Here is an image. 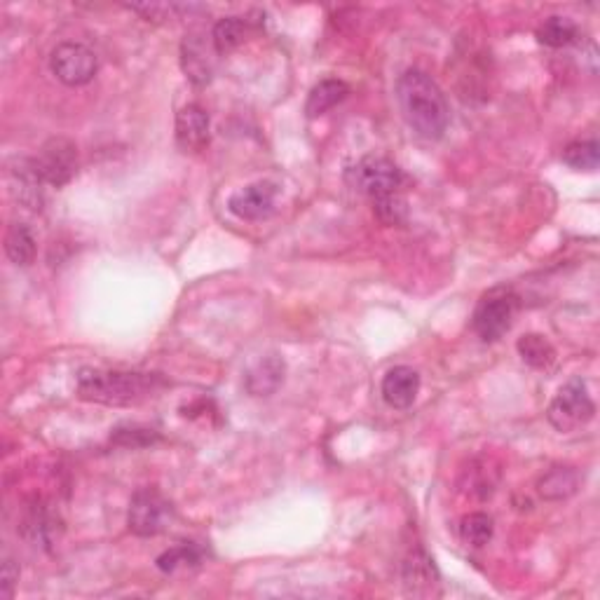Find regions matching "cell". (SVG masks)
<instances>
[{
	"label": "cell",
	"instance_id": "d4e9b609",
	"mask_svg": "<svg viewBox=\"0 0 600 600\" xmlns=\"http://www.w3.org/2000/svg\"><path fill=\"white\" fill-rule=\"evenodd\" d=\"M202 561V551L195 544L183 542L179 547L165 551V554L158 556V568L162 572H176L181 568H197Z\"/></svg>",
	"mask_w": 600,
	"mask_h": 600
},
{
	"label": "cell",
	"instance_id": "30bf717a",
	"mask_svg": "<svg viewBox=\"0 0 600 600\" xmlns=\"http://www.w3.org/2000/svg\"><path fill=\"white\" fill-rule=\"evenodd\" d=\"M216 54L214 45H207V38L202 33H190V36L183 38L181 43V66L186 75L190 78V83L195 85H207L214 75V57Z\"/></svg>",
	"mask_w": 600,
	"mask_h": 600
},
{
	"label": "cell",
	"instance_id": "5b68a950",
	"mask_svg": "<svg viewBox=\"0 0 600 600\" xmlns=\"http://www.w3.org/2000/svg\"><path fill=\"white\" fill-rule=\"evenodd\" d=\"M596 415V404L589 397L586 383L582 378H572L565 383L551 401L547 418L558 432H575V429L589 425Z\"/></svg>",
	"mask_w": 600,
	"mask_h": 600
},
{
	"label": "cell",
	"instance_id": "6da1fadb",
	"mask_svg": "<svg viewBox=\"0 0 600 600\" xmlns=\"http://www.w3.org/2000/svg\"><path fill=\"white\" fill-rule=\"evenodd\" d=\"M399 108L415 134L427 141H439L450 125L446 94L425 71L408 68L397 83Z\"/></svg>",
	"mask_w": 600,
	"mask_h": 600
},
{
	"label": "cell",
	"instance_id": "83f0119b",
	"mask_svg": "<svg viewBox=\"0 0 600 600\" xmlns=\"http://www.w3.org/2000/svg\"><path fill=\"white\" fill-rule=\"evenodd\" d=\"M17 582H19V565L12 561V558H5L3 570H0V596L12 598Z\"/></svg>",
	"mask_w": 600,
	"mask_h": 600
},
{
	"label": "cell",
	"instance_id": "4316f807",
	"mask_svg": "<svg viewBox=\"0 0 600 600\" xmlns=\"http://www.w3.org/2000/svg\"><path fill=\"white\" fill-rule=\"evenodd\" d=\"M375 204V214H378V218L387 225H399L404 223L406 218V200L401 195H392V197H385V200H378L373 202Z\"/></svg>",
	"mask_w": 600,
	"mask_h": 600
},
{
	"label": "cell",
	"instance_id": "52a82bcc",
	"mask_svg": "<svg viewBox=\"0 0 600 600\" xmlns=\"http://www.w3.org/2000/svg\"><path fill=\"white\" fill-rule=\"evenodd\" d=\"M31 160L45 186L64 188L78 174V148L64 136H54V139L45 141L36 158Z\"/></svg>",
	"mask_w": 600,
	"mask_h": 600
},
{
	"label": "cell",
	"instance_id": "ac0fdd59",
	"mask_svg": "<svg viewBox=\"0 0 600 600\" xmlns=\"http://www.w3.org/2000/svg\"><path fill=\"white\" fill-rule=\"evenodd\" d=\"M579 488V474L572 467H554L537 481V493L544 500H565Z\"/></svg>",
	"mask_w": 600,
	"mask_h": 600
},
{
	"label": "cell",
	"instance_id": "2e32d148",
	"mask_svg": "<svg viewBox=\"0 0 600 600\" xmlns=\"http://www.w3.org/2000/svg\"><path fill=\"white\" fill-rule=\"evenodd\" d=\"M258 24L251 22V19L244 17H225L214 26L211 31V43H214V50L218 57H225L233 50H237L244 40L249 38V33L256 29Z\"/></svg>",
	"mask_w": 600,
	"mask_h": 600
},
{
	"label": "cell",
	"instance_id": "9a60e30c",
	"mask_svg": "<svg viewBox=\"0 0 600 600\" xmlns=\"http://www.w3.org/2000/svg\"><path fill=\"white\" fill-rule=\"evenodd\" d=\"M12 190H15L17 200L26 204L29 209H40L43 204V179H40L33 160H17V165L10 169Z\"/></svg>",
	"mask_w": 600,
	"mask_h": 600
},
{
	"label": "cell",
	"instance_id": "9c48e42d",
	"mask_svg": "<svg viewBox=\"0 0 600 600\" xmlns=\"http://www.w3.org/2000/svg\"><path fill=\"white\" fill-rule=\"evenodd\" d=\"M275 200H277L275 183L258 181L230 197L228 207L237 218H242V221H261V218L270 216L272 211H275Z\"/></svg>",
	"mask_w": 600,
	"mask_h": 600
},
{
	"label": "cell",
	"instance_id": "cb8c5ba5",
	"mask_svg": "<svg viewBox=\"0 0 600 600\" xmlns=\"http://www.w3.org/2000/svg\"><path fill=\"white\" fill-rule=\"evenodd\" d=\"M52 516L50 511H47V507L40 500H36L31 504L29 509H26L24 514V535L31 537L33 542H40V544H50V535H52Z\"/></svg>",
	"mask_w": 600,
	"mask_h": 600
},
{
	"label": "cell",
	"instance_id": "44dd1931",
	"mask_svg": "<svg viewBox=\"0 0 600 600\" xmlns=\"http://www.w3.org/2000/svg\"><path fill=\"white\" fill-rule=\"evenodd\" d=\"M535 36L544 47H554V50H558V47L575 43L577 24L572 22L570 17H549L547 22L540 24Z\"/></svg>",
	"mask_w": 600,
	"mask_h": 600
},
{
	"label": "cell",
	"instance_id": "3957f363",
	"mask_svg": "<svg viewBox=\"0 0 600 600\" xmlns=\"http://www.w3.org/2000/svg\"><path fill=\"white\" fill-rule=\"evenodd\" d=\"M518 308H521V298L514 289L500 286L488 291L474 310V331L479 333L483 343H495L511 329Z\"/></svg>",
	"mask_w": 600,
	"mask_h": 600
},
{
	"label": "cell",
	"instance_id": "5bb4252c",
	"mask_svg": "<svg viewBox=\"0 0 600 600\" xmlns=\"http://www.w3.org/2000/svg\"><path fill=\"white\" fill-rule=\"evenodd\" d=\"M286 364L279 354H268V357L258 359L254 366L247 371L244 385H247L249 394L254 397H268V394L277 392V387L284 383Z\"/></svg>",
	"mask_w": 600,
	"mask_h": 600
},
{
	"label": "cell",
	"instance_id": "8fae6325",
	"mask_svg": "<svg viewBox=\"0 0 600 600\" xmlns=\"http://www.w3.org/2000/svg\"><path fill=\"white\" fill-rule=\"evenodd\" d=\"M176 143L186 153H200L209 143V113L202 106L188 104L176 115Z\"/></svg>",
	"mask_w": 600,
	"mask_h": 600
},
{
	"label": "cell",
	"instance_id": "4fadbf2b",
	"mask_svg": "<svg viewBox=\"0 0 600 600\" xmlns=\"http://www.w3.org/2000/svg\"><path fill=\"white\" fill-rule=\"evenodd\" d=\"M404 584L406 591L413 596H436L434 586H439V572L434 568V561L422 549H415L408 554L404 563Z\"/></svg>",
	"mask_w": 600,
	"mask_h": 600
},
{
	"label": "cell",
	"instance_id": "7c38bea8",
	"mask_svg": "<svg viewBox=\"0 0 600 600\" xmlns=\"http://www.w3.org/2000/svg\"><path fill=\"white\" fill-rule=\"evenodd\" d=\"M383 399L392 408H411L420 392V375L411 366H394L383 378Z\"/></svg>",
	"mask_w": 600,
	"mask_h": 600
},
{
	"label": "cell",
	"instance_id": "484cf974",
	"mask_svg": "<svg viewBox=\"0 0 600 600\" xmlns=\"http://www.w3.org/2000/svg\"><path fill=\"white\" fill-rule=\"evenodd\" d=\"M111 441L122 448H146L160 441V434L155 429L139 427V425H122L113 432Z\"/></svg>",
	"mask_w": 600,
	"mask_h": 600
},
{
	"label": "cell",
	"instance_id": "277c9868",
	"mask_svg": "<svg viewBox=\"0 0 600 600\" xmlns=\"http://www.w3.org/2000/svg\"><path fill=\"white\" fill-rule=\"evenodd\" d=\"M347 181L352 183L354 190H359V193L371 197L373 202H378L385 200V197L399 195V190L406 183V176L392 160L368 155V158L357 162L347 172Z\"/></svg>",
	"mask_w": 600,
	"mask_h": 600
},
{
	"label": "cell",
	"instance_id": "8992f818",
	"mask_svg": "<svg viewBox=\"0 0 600 600\" xmlns=\"http://www.w3.org/2000/svg\"><path fill=\"white\" fill-rule=\"evenodd\" d=\"M174 518V507L158 488L136 490L129 502L127 525L136 537H155L165 533Z\"/></svg>",
	"mask_w": 600,
	"mask_h": 600
},
{
	"label": "cell",
	"instance_id": "e0dca14e",
	"mask_svg": "<svg viewBox=\"0 0 600 600\" xmlns=\"http://www.w3.org/2000/svg\"><path fill=\"white\" fill-rule=\"evenodd\" d=\"M347 94H350V85H347L345 80L326 78L319 85L312 87L308 104H305V113H308V118H319V115L336 108L340 101H345Z\"/></svg>",
	"mask_w": 600,
	"mask_h": 600
},
{
	"label": "cell",
	"instance_id": "ffe728a7",
	"mask_svg": "<svg viewBox=\"0 0 600 600\" xmlns=\"http://www.w3.org/2000/svg\"><path fill=\"white\" fill-rule=\"evenodd\" d=\"M516 350L525 364L533 368H549L556 361L554 345L544 336H540V333H528V336L518 338Z\"/></svg>",
	"mask_w": 600,
	"mask_h": 600
},
{
	"label": "cell",
	"instance_id": "7402d4cb",
	"mask_svg": "<svg viewBox=\"0 0 600 600\" xmlns=\"http://www.w3.org/2000/svg\"><path fill=\"white\" fill-rule=\"evenodd\" d=\"M563 162L577 172H596L600 165V146L596 139L572 141L563 150Z\"/></svg>",
	"mask_w": 600,
	"mask_h": 600
},
{
	"label": "cell",
	"instance_id": "ba28073f",
	"mask_svg": "<svg viewBox=\"0 0 600 600\" xmlns=\"http://www.w3.org/2000/svg\"><path fill=\"white\" fill-rule=\"evenodd\" d=\"M52 73L68 87H83L92 83L99 71V59L90 47L80 43H61L52 52Z\"/></svg>",
	"mask_w": 600,
	"mask_h": 600
},
{
	"label": "cell",
	"instance_id": "d6986e66",
	"mask_svg": "<svg viewBox=\"0 0 600 600\" xmlns=\"http://www.w3.org/2000/svg\"><path fill=\"white\" fill-rule=\"evenodd\" d=\"M5 254L19 268H26V265L33 263V258H36V240H33L29 225H10L8 233H5Z\"/></svg>",
	"mask_w": 600,
	"mask_h": 600
},
{
	"label": "cell",
	"instance_id": "7a4b0ae2",
	"mask_svg": "<svg viewBox=\"0 0 600 600\" xmlns=\"http://www.w3.org/2000/svg\"><path fill=\"white\" fill-rule=\"evenodd\" d=\"M167 383L158 373L134 371H104V368H83L78 373V397L104 406H134L141 404Z\"/></svg>",
	"mask_w": 600,
	"mask_h": 600
},
{
	"label": "cell",
	"instance_id": "603a6c76",
	"mask_svg": "<svg viewBox=\"0 0 600 600\" xmlns=\"http://www.w3.org/2000/svg\"><path fill=\"white\" fill-rule=\"evenodd\" d=\"M493 533H495L493 518L483 514V511L467 514L460 521V537L469 544V547H476V549L486 547V544L493 540Z\"/></svg>",
	"mask_w": 600,
	"mask_h": 600
}]
</instances>
